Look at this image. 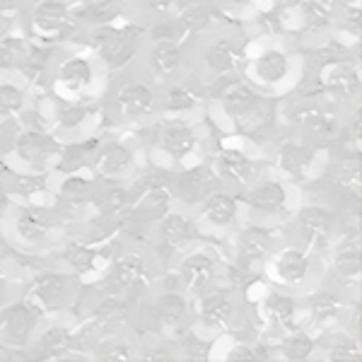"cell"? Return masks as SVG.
Returning <instances> with one entry per match:
<instances>
[{
	"label": "cell",
	"instance_id": "23",
	"mask_svg": "<svg viewBox=\"0 0 362 362\" xmlns=\"http://www.w3.org/2000/svg\"><path fill=\"white\" fill-rule=\"evenodd\" d=\"M80 280L68 273L66 268H51L42 271L29 283V300L34 302L42 312L49 314H63L78 302Z\"/></svg>",
	"mask_w": 362,
	"mask_h": 362
},
{
	"label": "cell",
	"instance_id": "1",
	"mask_svg": "<svg viewBox=\"0 0 362 362\" xmlns=\"http://www.w3.org/2000/svg\"><path fill=\"white\" fill-rule=\"evenodd\" d=\"M273 97L254 90L242 75L220 80L208 90V107L215 124L232 136L264 145L276 140V114Z\"/></svg>",
	"mask_w": 362,
	"mask_h": 362
},
{
	"label": "cell",
	"instance_id": "36",
	"mask_svg": "<svg viewBox=\"0 0 362 362\" xmlns=\"http://www.w3.org/2000/svg\"><path fill=\"white\" fill-rule=\"evenodd\" d=\"M174 20L181 29V37L184 42H196L201 34H206L208 29H213L218 25V13L215 8L208 3V0H186V3L179 5L177 0V8H174Z\"/></svg>",
	"mask_w": 362,
	"mask_h": 362
},
{
	"label": "cell",
	"instance_id": "32",
	"mask_svg": "<svg viewBox=\"0 0 362 362\" xmlns=\"http://www.w3.org/2000/svg\"><path fill=\"white\" fill-rule=\"evenodd\" d=\"M256 309H259L261 319H264L278 336H283L285 331H293L297 326H302L300 297L295 293H288V290H283V288H276V285L261 297V302Z\"/></svg>",
	"mask_w": 362,
	"mask_h": 362
},
{
	"label": "cell",
	"instance_id": "14",
	"mask_svg": "<svg viewBox=\"0 0 362 362\" xmlns=\"http://www.w3.org/2000/svg\"><path fill=\"white\" fill-rule=\"evenodd\" d=\"M285 121H288L290 131L317 145L336 140L346 128L341 109L331 102L321 104L319 99H297L295 104H290Z\"/></svg>",
	"mask_w": 362,
	"mask_h": 362
},
{
	"label": "cell",
	"instance_id": "27",
	"mask_svg": "<svg viewBox=\"0 0 362 362\" xmlns=\"http://www.w3.org/2000/svg\"><path fill=\"white\" fill-rule=\"evenodd\" d=\"M138 167V150L133 143L121 138L99 140L95 155L90 160V169L99 181H114L124 184L126 179L133 177Z\"/></svg>",
	"mask_w": 362,
	"mask_h": 362
},
{
	"label": "cell",
	"instance_id": "37",
	"mask_svg": "<svg viewBox=\"0 0 362 362\" xmlns=\"http://www.w3.org/2000/svg\"><path fill=\"white\" fill-rule=\"evenodd\" d=\"M102 249H97L92 242H80V239H70L61 247V266L68 273H73L78 280H87L97 276L99 268H104Z\"/></svg>",
	"mask_w": 362,
	"mask_h": 362
},
{
	"label": "cell",
	"instance_id": "29",
	"mask_svg": "<svg viewBox=\"0 0 362 362\" xmlns=\"http://www.w3.org/2000/svg\"><path fill=\"white\" fill-rule=\"evenodd\" d=\"M319 83L324 99H329L338 109L360 107L362 75H360V66L350 61V58L324 66V73L319 75Z\"/></svg>",
	"mask_w": 362,
	"mask_h": 362
},
{
	"label": "cell",
	"instance_id": "34",
	"mask_svg": "<svg viewBox=\"0 0 362 362\" xmlns=\"http://www.w3.org/2000/svg\"><path fill=\"white\" fill-rule=\"evenodd\" d=\"M51 121L61 138L83 140L97 128V107L92 102H56Z\"/></svg>",
	"mask_w": 362,
	"mask_h": 362
},
{
	"label": "cell",
	"instance_id": "45",
	"mask_svg": "<svg viewBox=\"0 0 362 362\" xmlns=\"http://www.w3.org/2000/svg\"><path fill=\"white\" fill-rule=\"evenodd\" d=\"M227 13H235V15H242V13H251L256 10L259 5H264L266 0H215Z\"/></svg>",
	"mask_w": 362,
	"mask_h": 362
},
{
	"label": "cell",
	"instance_id": "3",
	"mask_svg": "<svg viewBox=\"0 0 362 362\" xmlns=\"http://www.w3.org/2000/svg\"><path fill=\"white\" fill-rule=\"evenodd\" d=\"M145 155L160 167L162 172H177V169L191 167L203 162L208 155L206 138L194 119L184 116L160 114L145 128Z\"/></svg>",
	"mask_w": 362,
	"mask_h": 362
},
{
	"label": "cell",
	"instance_id": "46",
	"mask_svg": "<svg viewBox=\"0 0 362 362\" xmlns=\"http://www.w3.org/2000/svg\"><path fill=\"white\" fill-rule=\"evenodd\" d=\"M13 5H8V0H0V39L13 32Z\"/></svg>",
	"mask_w": 362,
	"mask_h": 362
},
{
	"label": "cell",
	"instance_id": "31",
	"mask_svg": "<svg viewBox=\"0 0 362 362\" xmlns=\"http://www.w3.org/2000/svg\"><path fill=\"white\" fill-rule=\"evenodd\" d=\"M169 177H172L167 181L169 191H172L174 201H179V206L184 210H194L210 189L220 186L206 160L196 162L191 167L177 169V172H169Z\"/></svg>",
	"mask_w": 362,
	"mask_h": 362
},
{
	"label": "cell",
	"instance_id": "28",
	"mask_svg": "<svg viewBox=\"0 0 362 362\" xmlns=\"http://www.w3.org/2000/svg\"><path fill=\"white\" fill-rule=\"evenodd\" d=\"M276 237H273L271 225H259L251 223L237 232L235 237V264L239 271H244L251 278H259V273H264V264L271 256V251L276 249Z\"/></svg>",
	"mask_w": 362,
	"mask_h": 362
},
{
	"label": "cell",
	"instance_id": "26",
	"mask_svg": "<svg viewBox=\"0 0 362 362\" xmlns=\"http://www.w3.org/2000/svg\"><path fill=\"white\" fill-rule=\"evenodd\" d=\"M293 235L297 244L321 254L336 239V210L329 206H302L293 213Z\"/></svg>",
	"mask_w": 362,
	"mask_h": 362
},
{
	"label": "cell",
	"instance_id": "5",
	"mask_svg": "<svg viewBox=\"0 0 362 362\" xmlns=\"http://www.w3.org/2000/svg\"><path fill=\"white\" fill-rule=\"evenodd\" d=\"M244 49H247V44L237 34V29L215 25L206 34H201L196 42H191L189 73L196 75L206 85V90H210L220 80L239 75Z\"/></svg>",
	"mask_w": 362,
	"mask_h": 362
},
{
	"label": "cell",
	"instance_id": "35",
	"mask_svg": "<svg viewBox=\"0 0 362 362\" xmlns=\"http://www.w3.org/2000/svg\"><path fill=\"white\" fill-rule=\"evenodd\" d=\"M360 239L355 235H346L331 242V278L338 288L358 290L360 285Z\"/></svg>",
	"mask_w": 362,
	"mask_h": 362
},
{
	"label": "cell",
	"instance_id": "17",
	"mask_svg": "<svg viewBox=\"0 0 362 362\" xmlns=\"http://www.w3.org/2000/svg\"><path fill=\"white\" fill-rule=\"evenodd\" d=\"M350 302L341 295V288L334 285H314L300 297V317L302 326L309 334H326L338 329L343 321H348Z\"/></svg>",
	"mask_w": 362,
	"mask_h": 362
},
{
	"label": "cell",
	"instance_id": "42",
	"mask_svg": "<svg viewBox=\"0 0 362 362\" xmlns=\"http://www.w3.org/2000/svg\"><path fill=\"white\" fill-rule=\"evenodd\" d=\"M276 350L283 360L305 362L309 358H314V353H317V336L309 334L305 326H297V329L285 331L283 336H278Z\"/></svg>",
	"mask_w": 362,
	"mask_h": 362
},
{
	"label": "cell",
	"instance_id": "44",
	"mask_svg": "<svg viewBox=\"0 0 362 362\" xmlns=\"http://www.w3.org/2000/svg\"><path fill=\"white\" fill-rule=\"evenodd\" d=\"M17 290H20V278H17V271L8 261L0 259V307L8 305L10 300H15Z\"/></svg>",
	"mask_w": 362,
	"mask_h": 362
},
{
	"label": "cell",
	"instance_id": "38",
	"mask_svg": "<svg viewBox=\"0 0 362 362\" xmlns=\"http://www.w3.org/2000/svg\"><path fill=\"white\" fill-rule=\"evenodd\" d=\"M75 346V334L63 324H49L42 326V331L32 341L27 350L37 353L39 360H63Z\"/></svg>",
	"mask_w": 362,
	"mask_h": 362
},
{
	"label": "cell",
	"instance_id": "39",
	"mask_svg": "<svg viewBox=\"0 0 362 362\" xmlns=\"http://www.w3.org/2000/svg\"><path fill=\"white\" fill-rule=\"evenodd\" d=\"M97 186H99V179L85 177L83 172L66 174V179L58 184V201L68 210L80 213V210L97 203Z\"/></svg>",
	"mask_w": 362,
	"mask_h": 362
},
{
	"label": "cell",
	"instance_id": "11",
	"mask_svg": "<svg viewBox=\"0 0 362 362\" xmlns=\"http://www.w3.org/2000/svg\"><path fill=\"white\" fill-rule=\"evenodd\" d=\"M319 254L305 249L302 244H280L271 251L264 264L266 278L276 288L288 293L305 295L309 288L319 283Z\"/></svg>",
	"mask_w": 362,
	"mask_h": 362
},
{
	"label": "cell",
	"instance_id": "19",
	"mask_svg": "<svg viewBox=\"0 0 362 362\" xmlns=\"http://www.w3.org/2000/svg\"><path fill=\"white\" fill-rule=\"evenodd\" d=\"M27 29L34 44H63L78 32L70 0H34L27 10Z\"/></svg>",
	"mask_w": 362,
	"mask_h": 362
},
{
	"label": "cell",
	"instance_id": "33",
	"mask_svg": "<svg viewBox=\"0 0 362 362\" xmlns=\"http://www.w3.org/2000/svg\"><path fill=\"white\" fill-rule=\"evenodd\" d=\"M29 83L22 70H3L0 73V128L17 124L29 114Z\"/></svg>",
	"mask_w": 362,
	"mask_h": 362
},
{
	"label": "cell",
	"instance_id": "21",
	"mask_svg": "<svg viewBox=\"0 0 362 362\" xmlns=\"http://www.w3.org/2000/svg\"><path fill=\"white\" fill-rule=\"evenodd\" d=\"M239 218H242L239 194L232 189H225V186L210 189L194 208V223L201 237L230 235V232L237 230Z\"/></svg>",
	"mask_w": 362,
	"mask_h": 362
},
{
	"label": "cell",
	"instance_id": "30",
	"mask_svg": "<svg viewBox=\"0 0 362 362\" xmlns=\"http://www.w3.org/2000/svg\"><path fill=\"white\" fill-rule=\"evenodd\" d=\"M208 104V90L196 75L186 73L179 80L160 87V114L194 119Z\"/></svg>",
	"mask_w": 362,
	"mask_h": 362
},
{
	"label": "cell",
	"instance_id": "6",
	"mask_svg": "<svg viewBox=\"0 0 362 362\" xmlns=\"http://www.w3.org/2000/svg\"><path fill=\"white\" fill-rule=\"evenodd\" d=\"M107 73L90 49L58 51L46 70L49 90L56 102H95Z\"/></svg>",
	"mask_w": 362,
	"mask_h": 362
},
{
	"label": "cell",
	"instance_id": "43",
	"mask_svg": "<svg viewBox=\"0 0 362 362\" xmlns=\"http://www.w3.org/2000/svg\"><path fill=\"white\" fill-rule=\"evenodd\" d=\"M177 8V0H124V15L138 25H150L169 17Z\"/></svg>",
	"mask_w": 362,
	"mask_h": 362
},
{
	"label": "cell",
	"instance_id": "41",
	"mask_svg": "<svg viewBox=\"0 0 362 362\" xmlns=\"http://www.w3.org/2000/svg\"><path fill=\"white\" fill-rule=\"evenodd\" d=\"M90 350H92V358L104 362H128L140 358L138 343L128 334H121L116 329L107 331V334H97L95 346Z\"/></svg>",
	"mask_w": 362,
	"mask_h": 362
},
{
	"label": "cell",
	"instance_id": "18",
	"mask_svg": "<svg viewBox=\"0 0 362 362\" xmlns=\"http://www.w3.org/2000/svg\"><path fill=\"white\" fill-rule=\"evenodd\" d=\"M189 51L191 44L181 39H155L143 44L136 63L157 87H162L189 73Z\"/></svg>",
	"mask_w": 362,
	"mask_h": 362
},
{
	"label": "cell",
	"instance_id": "24",
	"mask_svg": "<svg viewBox=\"0 0 362 362\" xmlns=\"http://www.w3.org/2000/svg\"><path fill=\"white\" fill-rule=\"evenodd\" d=\"M273 160L278 165V172L290 184H305L312 181L319 167V145L312 140L297 136L290 131V138H280L271 143Z\"/></svg>",
	"mask_w": 362,
	"mask_h": 362
},
{
	"label": "cell",
	"instance_id": "10",
	"mask_svg": "<svg viewBox=\"0 0 362 362\" xmlns=\"http://www.w3.org/2000/svg\"><path fill=\"white\" fill-rule=\"evenodd\" d=\"M0 230L10 244L22 251H42L58 242V215L44 208L42 203L15 201Z\"/></svg>",
	"mask_w": 362,
	"mask_h": 362
},
{
	"label": "cell",
	"instance_id": "40",
	"mask_svg": "<svg viewBox=\"0 0 362 362\" xmlns=\"http://www.w3.org/2000/svg\"><path fill=\"white\" fill-rule=\"evenodd\" d=\"M317 350L324 353L326 360L331 362H360L362 360V346L360 336L338 329H331L317 338Z\"/></svg>",
	"mask_w": 362,
	"mask_h": 362
},
{
	"label": "cell",
	"instance_id": "20",
	"mask_svg": "<svg viewBox=\"0 0 362 362\" xmlns=\"http://www.w3.org/2000/svg\"><path fill=\"white\" fill-rule=\"evenodd\" d=\"M208 167L213 169L220 186L232 191H244L251 181H256L264 174V162L256 155H251L247 148L232 143H220L208 153Z\"/></svg>",
	"mask_w": 362,
	"mask_h": 362
},
{
	"label": "cell",
	"instance_id": "8",
	"mask_svg": "<svg viewBox=\"0 0 362 362\" xmlns=\"http://www.w3.org/2000/svg\"><path fill=\"white\" fill-rule=\"evenodd\" d=\"M239 201L251 223L276 227L293 218L297 210V191L295 184H290L288 179L261 174L247 189L239 191Z\"/></svg>",
	"mask_w": 362,
	"mask_h": 362
},
{
	"label": "cell",
	"instance_id": "12",
	"mask_svg": "<svg viewBox=\"0 0 362 362\" xmlns=\"http://www.w3.org/2000/svg\"><path fill=\"white\" fill-rule=\"evenodd\" d=\"M239 317L242 305L237 290L220 288V283L191 300V329L208 341H218L220 336L237 329Z\"/></svg>",
	"mask_w": 362,
	"mask_h": 362
},
{
	"label": "cell",
	"instance_id": "22",
	"mask_svg": "<svg viewBox=\"0 0 362 362\" xmlns=\"http://www.w3.org/2000/svg\"><path fill=\"white\" fill-rule=\"evenodd\" d=\"M44 321L46 314L29 297H15L0 307V343L8 350H27Z\"/></svg>",
	"mask_w": 362,
	"mask_h": 362
},
{
	"label": "cell",
	"instance_id": "16",
	"mask_svg": "<svg viewBox=\"0 0 362 362\" xmlns=\"http://www.w3.org/2000/svg\"><path fill=\"white\" fill-rule=\"evenodd\" d=\"M61 145L63 140H58L54 133L46 131L42 124L20 126L10 136V155L17 162V172L46 174L51 165H56Z\"/></svg>",
	"mask_w": 362,
	"mask_h": 362
},
{
	"label": "cell",
	"instance_id": "47",
	"mask_svg": "<svg viewBox=\"0 0 362 362\" xmlns=\"http://www.w3.org/2000/svg\"><path fill=\"white\" fill-rule=\"evenodd\" d=\"M13 203H15V198H13V194H10L8 184H5V179H0V227H3L5 218H8Z\"/></svg>",
	"mask_w": 362,
	"mask_h": 362
},
{
	"label": "cell",
	"instance_id": "25",
	"mask_svg": "<svg viewBox=\"0 0 362 362\" xmlns=\"http://www.w3.org/2000/svg\"><path fill=\"white\" fill-rule=\"evenodd\" d=\"M145 317L150 319L155 334L177 336L191 326V297L184 295L179 288H165L160 293L148 297Z\"/></svg>",
	"mask_w": 362,
	"mask_h": 362
},
{
	"label": "cell",
	"instance_id": "2",
	"mask_svg": "<svg viewBox=\"0 0 362 362\" xmlns=\"http://www.w3.org/2000/svg\"><path fill=\"white\" fill-rule=\"evenodd\" d=\"M239 75L261 95L276 99L297 90L305 75V58L285 39L268 34L259 44H247Z\"/></svg>",
	"mask_w": 362,
	"mask_h": 362
},
{
	"label": "cell",
	"instance_id": "4",
	"mask_svg": "<svg viewBox=\"0 0 362 362\" xmlns=\"http://www.w3.org/2000/svg\"><path fill=\"white\" fill-rule=\"evenodd\" d=\"M102 116L114 126L150 124L160 116V87L138 63L121 70L102 92Z\"/></svg>",
	"mask_w": 362,
	"mask_h": 362
},
{
	"label": "cell",
	"instance_id": "9",
	"mask_svg": "<svg viewBox=\"0 0 362 362\" xmlns=\"http://www.w3.org/2000/svg\"><path fill=\"white\" fill-rule=\"evenodd\" d=\"M157 261L148 251H124L109 261L102 278V290L116 295L121 300L138 305L140 300L150 295L157 276Z\"/></svg>",
	"mask_w": 362,
	"mask_h": 362
},
{
	"label": "cell",
	"instance_id": "13",
	"mask_svg": "<svg viewBox=\"0 0 362 362\" xmlns=\"http://www.w3.org/2000/svg\"><path fill=\"white\" fill-rule=\"evenodd\" d=\"M174 288H179L191 300L203 295L206 290L215 288L223 278V254L213 244H191L184 254L174 261Z\"/></svg>",
	"mask_w": 362,
	"mask_h": 362
},
{
	"label": "cell",
	"instance_id": "7",
	"mask_svg": "<svg viewBox=\"0 0 362 362\" xmlns=\"http://www.w3.org/2000/svg\"><path fill=\"white\" fill-rule=\"evenodd\" d=\"M87 49L104 66L107 73H121V70L136 66L140 49L145 44V25L128 22V25H99L85 29Z\"/></svg>",
	"mask_w": 362,
	"mask_h": 362
},
{
	"label": "cell",
	"instance_id": "15",
	"mask_svg": "<svg viewBox=\"0 0 362 362\" xmlns=\"http://www.w3.org/2000/svg\"><path fill=\"white\" fill-rule=\"evenodd\" d=\"M150 254L155 256L157 264L172 266L179 254H184L191 244L201 239V232L194 223V215L189 210H169L157 223L150 227Z\"/></svg>",
	"mask_w": 362,
	"mask_h": 362
}]
</instances>
